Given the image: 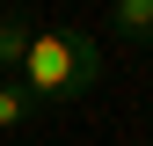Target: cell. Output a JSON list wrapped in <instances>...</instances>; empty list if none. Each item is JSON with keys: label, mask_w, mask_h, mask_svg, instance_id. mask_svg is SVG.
<instances>
[{"label": "cell", "mask_w": 153, "mask_h": 146, "mask_svg": "<svg viewBox=\"0 0 153 146\" xmlns=\"http://www.w3.org/2000/svg\"><path fill=\"white\" fill-rule=\"evenodd\" d=\"M102 80V44L88 29H29V59H22V88L36 110H59L73 95Z\"/></svg>", "instance_id": "cell-1"}, {"label": "cell", "mask_w": 153, "mask_h": 146, "mask_svg": "<svg viewBox=\"0 0 153 146\" xmlns=\"http://www.w3.org/2000/svg\"><path fill=\"white\" fill-rule=\"evenodd\" d=\"M109 36L153 51V0H117V7H109Z\"/></svg>", "instance_id": "cell-2"}, {"label": "cell", "mask_w": 153, "mask_h": 146, "mask_svg": "<svg viewBox=\"0 0 153 146\" xmlns=\"http://www.w3.org/2000/svg\"><path fill=\"white\" fill-rule=\"evenodd\" d=\"M29 117H36L29 88H22V80H0V132H15V124H29Z\"/></svg>", "instance_id": "cell-4"}, {"label": "cell", "mask_w": 153, "mask_h": 146, "mask_svg": "<svg viewBox=\"0 0 153 146\" xmlns=\"http://www.w3.org/2000/svg\"><path fill=\"white\" fill-rule=\"evenodd\" d=\"M22 59H29V22L0 15V80H22Z\"/></svg>", "instance_id": "cell-3"}]
</instances>
